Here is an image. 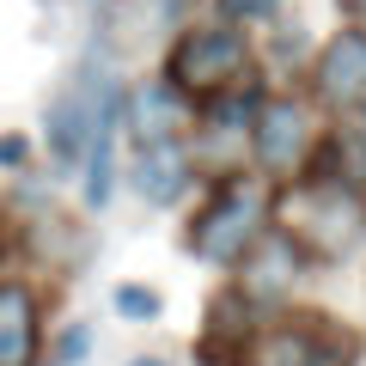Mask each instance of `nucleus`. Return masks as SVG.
<instances>
[{
	"label": "nucleus",
	"instance_id": "f257e3e1",
	"mask_svg": "<svg viewBox=\"0 0 366 366\" xmlns=\"http://www.w3.org/2000/svg\"><path fill=\"white\" fill-rule=\"evenodd\" d=\"M250 61L244 37L232 25H208V31H189V37L171 49V86L177 92H214L226 79H238Z\"/></svg>",
	"mask_w": 366,
	"mask_h": 366
},
{
	"label": "nucleus",
	"instance_id": "f03ea898",
	"mask_svg": "<svg viewBox=\"0 0 366 366\" xmlns=\"http://www.w3.org/2000/svg\"><path fill=\"white\" fill-rule=\"evenodd\" d=\"M257 220H262L257 196H250V189H226V196L196 220L189 250L208 257V262H244V250L257 244Z\"/></svg>",
	"mask_w": 366,
	"mask_h": 366
},
{
	"label": "nucleus",
	"instance_id": "7ed1b4c3",
	"mask_svg": "<svg viewBox=\"0 0 366 366\" xmlns=\"http://www.w3.org/2000/svg\"><path fill=\"white\" fill-rule=\"evenodd\" d=\"M117 129H122V98L104 86L98 117H92V134H86V183H79L86 208H104L110 189H117Z\"/></svg>",
	"mask_w": 366,
	"mask_h": 366
},
{
	"label": "nucleus",
	"instance_id": "20e7f679",
	"mask_svg": "<svg viewBox=\"0 0 366 366\" xmlns=\"http://www.w3.org/2000/svg\"><path fill=\"white\" fill-rule=\"evenodd\" d=\"M305 110L293 104V98H269V104L257 110V129H250V147H257L262 171H293L305 153Z\"/></svg>",
	"mask_w": 366,
	"mask_h": 366
},
{
	"label": "nucleus",
	"instance_id": "39448f33",
	"mask_svg": "<svg viewBox=\"0 0 366 366\" xmlns=\"http://www.w3.org/2000/svg\"><path fill=\"white\" fill-rule=\"evenodd\" d=\"M317 92L330 104H366V31H342L317 55Z\"/></svg>",
	"mask_w": 366,
	"mask_h": 366
},
{
	"label": "nucleus",
	"instance_id": "423d86ee",
	"mask_svg": "<svg viewBox=\"0 0 366 366\" xmlns=\"http://www.w3.org/2000/svg\"><path fill=\"white\" fill-rule=\"evenodd\" d=\"M250 366H348V348H336L312 324H287V330H269L250 348Z\"/></svg>",
	"mask_w": 366,
	"mask_h": 366
},
{
	"label": "nucleus",
	"instance_id": "0eeeda50",
	"mask_svg": "<svg viewBox=\"0 0 366 366\" xmlns=\"http://www.w3.org/2000/svg\"><path fill=\"white\" fill-rule=\"evenodd\" d=\"M98 98H104V79L92 86V79H79V86H67L61 98L49 104V147L61 165H74L79 153H86V134H92V117H98Z\"/></svg>",
	"mask_w": 366,
	"mask_h": 366
},
{
	"label": "nucleus",
	"instance_id": "6e6552de",
	"mask_svg": "<svg viewBox=\"0 0 366 366\" xmlns=\"http://www.w3.org/2000/svg\"><path fill=\"white\" fill-rule=\"evenodd\" d=\"M134 189H141L147 208H171V202L189 189V153H183V141H141Z\"/></svg>",
	"mask_w": 366,
	"mask_h": 366
},
{
	"label": "nucleus",
	"instance_id": "1a4fd4ad",
	"mask_svg": "<svg viewBox=\"0 0 366 366\" xmlns=\"http://www.w3.org/2000/svg\"><path fill=\"white\" fill-rule=\"evenodd\" d=\"M287 220L300 238H317L324 250H348L354 244V208L336 189H305L300 202H287Z\"/></svg>",
	"mask_w": 366,
	"mask_h": 366
},
{
	"label": "nucleus",
	"instance_id": "9d476101",
	"mask_svg": "<svg viewBox=\"0 0 366 366\" xmlns=\"http://www.w3.org/2000/svg\"><path fill=\"white\" fill-rule=\"evenodd\" d=\"M37 360V300L25 287H0V366Z\"/></svg>",
	"mask_w": 366,
	"mask_h": 366
},
{
	"label": "nucleus",
	"instance_id": "9b49d317",
	"mask_svg": "<svg viewBox=\"0 0 366 366\" xmlns=\"http://www.w3.org/2000/svg\"><path fill=\"white\" fill-rule=\"evenodd\" d=\"M183 129V92L171 79H147L134 92V134L141 141H177Z\"/></svg>",
	"mask_w": 366,
	"mask_h": 366
},
{
	"label": "nucleus",
	"instance_id": "f8f14e48",
	"mask_svg": "<svg viewBox=\"0 0 366 366\" xmlns=\"http://www.w3.org/2000/svg\"><path fill=\"white\" fill-rule=\"evenodd\" d=\"M257 269L262 274H244V287H257V293H281L287 287V244H281V238H269V244H262V257H257Z\"/></svg>",
	"mask_w": 366,
	"mask_h": 366
},
{
	"label": "nucleus",
	"instance_id": "ddd939ff",
	"mask_svg": "<svg viewBox=\"0 0 366 366\" xmlns=\"http://www.w3.org/2000/svg\"><path fill=\"white\" fill-rule=\"evenodd\" d=\"M117 312L134 317V324H147V317H159V293L153 287H117Z\"/></svg>",
	"mask_w": 366,
	"mask_h": 366
},
{
	"label": "nucleus",
	"instance_id": "4468645a",
	"mask_svg": "<svg viewBox=\"0 0 366 366\" xmlns=\"http://www.w3.org/2000/svg\"><path fill=\"white\" fill-rule=\"evenodd\" d=\"M220 6H226L232 19H269V13H274V0H220Z\"/></svg>",
	"mask_w": 366,
	"mask_h": 366
},
{
	"label": "nucleus",
	"instance_id": "2eb2a0df",
	"mask_svg": "<svg viewBox=\"0 0 366 366\" xmlns=\"http://www.w3.org/2000/svg\"><path fill=\"white\" fill-rule=\"evenodd\" d=\"M86 354V330H67V342H61V360H79Z\"/></svg>",
	"mask_w": 366,
	"mask_h": 366
},
{
	"label": "nucleus",
	"instance_id": "dca6fc26",
	"mask_svg": "<svg viewBox=\"0 0 366 366\" xmlns=\"http://www.w3.org/2000/svg\"><path fill=\"white\" fill-rule=\"evenodd\" d=\"M25 159V141H0V165H19Z\"/></svg>",
	"mask_w": 366,
	"mask_h": 366
},
{
	"label": "nucleus",
	"instance_id": "f3484780",
	"mask_svg": "<svg viewBox=\"0 0 366 366\" xmlns=\"http://www.w3.org/2000/svg\"><path fill=\"white\" fill-rule=\"evenodd\" d=\"M129 366H165V360H153V354H147V360H129Z\"/></svg>",
	"mask_w": 366,
	"mask_h": 366
},
{
	"label": "nucleus",
	"instance_id": "a211bd4d",
	"mask_svg": "<svg viewBox=\"0 0 366 366\" xmlns=\"http://www.w3.org/2000/svg\"><path fill=\"white\" fill-rule=\"evenodd\" d=\"M354 6H366V0H354Z\"/></svg>",
	"mask_w": 366,
	"mask_h": 366
}]
</instances>
